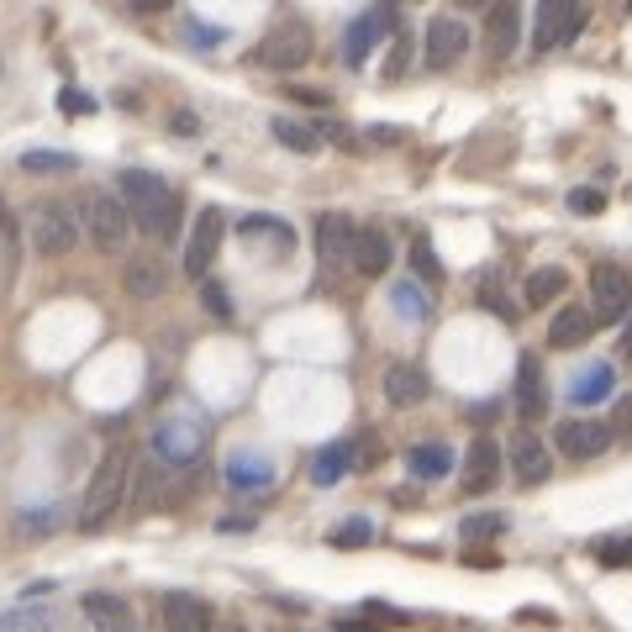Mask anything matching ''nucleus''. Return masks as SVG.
I'll use <instances>...</instances> for the list:
<instances>
[{"label":"nucleus","instance_id":"f257e3e1","mask_svg":"<svg viewBox=\"0 0 632 632\" xmlns=\"http://www.w3.org/2000/svg\"><path fill=\"white\" fill-rule=\"evenodd\" d=\"M122 201H127L132 222H138L148 238H169V232H175L179 195L159 175H148V169H127V175H122Z\"/></svg>","mask_w":632,"mask_h":632},{"label":"nucleus","instance_id":"f03ea898","mask_svg":"<svg viewBox=\"0 0 632 632\" xmlns=\"http://www.w3.org/2000/svg\"><path fill=\"white\" fill-rule=\"evenodd\" d=\"M122 495H127V448H105L85 485V501H79V527H105L111 511L122 506Z\"/></svg>","mask_w":632,"mask_h":632},{"label":"nucleus","instance_id":"7ed1b4c3","mask_svg":"<svg viewBox=\"0 0 632 632\" xmlns=\"http://www.w3.org/2000/svg\"><path fill=\"white\" fill-rule=\"evenodd\" d=\"M153 454L164 458V464H195V458L206 454V421L190 417V412H175V417H164L153 427Z\"/></svg>","mask_w":632,"mask_h":632},{"label":"nucleus","instance_id":"20e7f679","mask_svg":"<svg viewBox=\"0 0 632 632\" xmlns=\"http://www.w3.org/2000/svg\"><path fill=\"white\" fill-rule=\"evenodd\" d=\"M580 27H585V5L580 0H538V11H532V48L554 53Z\"/></svg>","mask_w":632,"mask_h":632},{"label":"nucleus","instance_id":"39448f33","mask_svg":"<svg viewBox=\"0 0 632 632\" xmlns=\"http://www.w3.org/2000/svg\"><path fill=\"white\" fill-rule=\"evenodd\" d=\"M591 316L606 321V327L632 316V275L622 264H596L591 269Z\"/></svg>","mask_w":632,"mask_h":632},{"label":"nucleus","instance_id":"423d86ee","mask_svg":"<svg viewBox=\"0 0 632 632\" xmlns=\"http://www.w3.org/2000/svg\"><path fill=\"white\" fill-rule=\"evenodd\" d=\"M395 33V0H380V5H369L358 22H349V33H343V59H349V69H364L369 64V53Z\"/></svg>","mask_w":632,"mask_h":632},{"label":"nucleus","instance_id":"0eeeda50","mask_svg":"<svg viewBox=\"0 0 632 632\" xmlns=\"http://www.w3.org/2000/svg\"><path fill=\"white\" fill-rule=\"evenodd\" d=\"M306 59H312V27L301 16L280 22L275 33L264 37V48H258V64H269V69H301Z\"/></svg>","mask_w":632,"mask_h":632},{"label":"nucleus","instance_id":"6e6552de","mask_svg":"<svg viewBox=\"0 0 632 632\" xmlns=\"http://www.w3.org/2000/svg\"><path fill=\"white\" fill-rule=\"evenodd\" d=\"M85 222H90V238L101 248H122L127 238V227H132V211L122 195H111V190H90V201H85Z\"/></svg>","mask_w":632,"mask_h":632},{"label":"nucleus","instance_id":"1a4fd4ad","mask_svg":"<svg viewBox=\"0 0 632 632\" xmlns=\"http://www.w3.org/2000/svg\"><path fill=\"white\" fill-rule=\"evenodd\" d=\"M464 48H469V27L458 16H432L427 22V37H421L427 69H454L458 59H464Z\"/></svg>","mask_w":632,"mask_h":632},{"label":"nucleus","instance_id":"9d476101","mask_svg":"<svg viewBox=\"0 0 632 632\" xmlns=\"http://www.w3.org/2000/svg\"><path fill=\"white\" fill-rule=\"evenodd\" d=\"M33 243L42 258H64L74 243H79V227H74L69 206H59V201H48V206H37L33 216Z\"/></svg>","mask_w":632,"mask_h":632},{"label":"nucleus","instance_id":"9b49d317","mask_svg":"<svg viewBox=\"0 0 632 632\" xmlns=\"http://www.w3.org/2000/svg\"><path fill=\"white\" fill-rule=\"evenodd\" d=\"M222 232H227V222H222L216 206H206L195 216V232H190V243H185V275H190V280H206L211 275L216 248H222Z\"/></svg>","mask_w":632,"mask_h":632},{"label":"nucleus","instance_id":"f8f14e48","mask_svg":"<svg viewBox=\"0 0 632 632\" xmlns=\"http://www.w3.org/2000/svg\"><path fill=\"white\" fill-rule=\"evenodd\" d=\"M559 448L569 458H601L611 448V421H596V417L559 421Z\"/></svg>","mask_w":632,"mask_h":632},{"label":"nucleus","instance_id":"ddd939ff","mask_svg":"<svg viewBox=\"0 0 632 632\" xmlns=\"http://www.w3.org/2000/svg\"><path fill=\"white\" fill-rule=\"evenodd\" d=\"M353 243H358V227H353L349 216H338V211H327L321 222H316V253H321V264H353Z\"/></svg>","mask_w":632,"mask_h":632},{"label":"nucleus","instance_id":"4468645a","mask_svg":"<svg viewBox=\"0 0 632 632\" xmlns=\"http://www.w3.org/2000/svg\"><path fill=\"white\" fill-rule=\"evenodd\" d=\"M79 611L90 617L96 632H138V617H132V601L111 596V591H90L79 601Z\"/></svg>","mask_w":632,"mask_h":632},{"label":"nucleus","instance_id":"2eb2a0df","mask_svg":"<svg viewBox=\"0 0 632 632\" xmlns=\"http://www.w3.org/2000/svg\"><path fill=\"white\" fill-rule=\"evenodd\" d=\"M495 475H501V448H495V438H475L469 443V454H464V495H485L495 485Z\"/></svg>","mask_w":632,"mask_h":632},{"label":"nucleus","instance_id":"dca6fc26","mask_svg":"<svg viewBox=\"0 0 632 632\" xmlns=\"http://www.w3.org/2000/svg\"><path fill=\"white\" fill-rule=\"evenodd\" d=\"M511 469H517V480L522 485H543L548 480V469H554V458H548V448L538 443V432H517L511 438Z\"/></svg>","mask_w":632,"mask_h":632},{"label":"nucleus","instance_id":"f3484780","mask_svg":"<svg viewBox=\"0 0 632 632\" xmlns=\"http://www.w3.org/2000/svg\"><path fill=\"white\" fill-rule=\"evenodd\" d=\"M222 475H227L232 491H269V485H275V464L264 454H253V448H238V454L227 458Z\"/></svg>","mask_w":632,"mask_h":632},{"label":"nucleus","instance_id":"a211bd4d","mask_svg":"<svg viewBox=\"0 0 632 632\" xmlns=\"http://www.w3.org/2000/svg\"><path fill=\"white\" fill-rule=\"evenodd\" d=\"M517 412H522V421H538L543 412H548V385H543V364H538L532 353H522V364H517Z\"/></svg>","mask_w":632,"mask_h":632},{"label":"nucleus","instance_id":"6ab92c4d","mask_svg":"<svg viewBox=\"0 0 632 632\" xmlns=\"http://www.w3.org/2000/svg\"><path fill=\"white\" fill-rule=\"evenodd\" d=\"M522 37V5L517 0H495L491 22H485V42H491V59H506Z\"/></svg>","mask_w":632,"mask_h":632},{"label":"nucleus","instance_id":"aec40b11","mask_svg":"<svg viewBox=\"0 0 632 632\" xmlns=\"http://www.w3.org/2000/svg\"><path fill=\"white\" fill-rule=\"evenodd\" d=\"M164 632H211V606L190 591L164 596Z\"/></svg>","mask_w":632,"mask_h":632},{"label":"nucleus","instance_id":"412c9836","mask_svg":"<svg viewBox=\"0 0 632 632\" xmlns=\"http://www.w3.org/2000/svg\"><path fill=\"white\" fill-rule=\"evenodd\" d=\"M390 238H385V227H358V243H353V269L358 275H369V280H380L390 269Z\"/></svg>","mask_w":632,"mask_h":632},{"label":"nucleus","instance_id":"4be33fe9","mask_svg":"<svg viewBox=\"0 0 632 632\" xmlns=\"http://www.w3.org/2000/svg\"><path fill=\"white\" fill-rule=\"evenodd\" d=\"M427 375H421L417 364H390L385 369V401L390 406H421L427 401Z\"/></svg>","mask_w":632,"mask_h":632},{"label":"nucleus","instance_id":"5701e85b","mask_svg":"<svg viewBox=\"0 0 632 632\" xmlns=\"http://www.w3.org/2000/svg\"><path fill=\"white\" fill-rule=\"evenodd\" d=\"M591 332H596V316L585 306H564L554 316V327H548V343L554 349H580V343H591Z\"/></svg>","mask_w":632,"mask_h":632},{"label":"nucleus","instance_id":"b1692460","mask_svg":"<svg viewBox=\"0 0 632 632\" xmlns=\"http://www.w3.org/2000/svg\"><path fill=\"white\" fill-rule=\"evenodd\" d=\"M611 385H617V369L611 364H585V375H574V385H569V401L574 406H596V401L611 395Z\"/></svg>","mask_w":632,"mask_h":632},{"label":"nucleus","instance_id":"393cba45","mask_svg":"<svg viewBox=\"0 0 632 632\" xmlns=\"http://www.w3.org/2000/svg\"><path fill=\"white\" fill-rule=\"evenodd\" d=\"M353 464H358L353 443H327V448L312 458V480H316V485H338V480L349 475Z\"/></svg>","mask_w":632,"mask_h":632},{"label":"nucleus","instance_id":"a878e982","mask_svg":"<svg viewBox=\"0 0 632 632\" xmlns=\"http://www.w3.org/2000/svg\"><path fill=\"white\" fill-rule=\"evenodd\" d=\"M406 469H412L417 480H443V475L454 469V448H443V443H417V448L406 454Z\"/></svg>","mask_w":632,"mask_h":632},{"label":"nucleus","instance_id":"bb28decb","mask_svg":"<svg viewBox=\"0 0 632 632\" xmlns=\"http://www.w3.org/2000/svg\"><path fill=\"white\" fill-rule=\"evenodd\" d=\"M122 285H127V295L153 301V295L164 290V269H159V258H132V264H127V275H122Z\"/></svg>","mask_w":632,"mask_h":632},{"label":"nucleus","instance_id":"cd10ccee","mask_svg":"<svg viewBox=\"0 0 632 632\" xmlns=\"http://www.w3.org/2000/svg\"><path fill=\"white\" fill-rule=\"evenodd\" d=\"M406 617L395 611V606H380V601H369V606H358L343 617V632H385V628H401Z\"/></svg>","mask_w":632,"mask_h":632},{"label":"nucleus","instance_id":"c85d7f7f","mask_svg":"<svg viewBox=\"0 0 632 632\" xmlns=\"http://www.w3.org/2000/svg\"><path fill=\"white\" fill-rule=\"evenodd\" d=\"M564 290H569V275L548 264V269H532V275H527L522 295H527V306H548V301H554V295H564Z\"/></svg>","mask_w":632,"mask_h":632},{"label":"nucleus","instance_id":"c756f323","mask_svg":"<svg viewBox=\"0 0 632 632\" xmlns=\"http://www.w3.org/2000/svg\"><path fill=\"white\" fill-rule=\"evenodd\" d=\"M390 306L406 316V321H427V316H432V301H427L421 280H401V285H395V290H390Z\"/></svg>","mask_w":632,"mask_h":632},{"label":"nucleus","instance_id":"7c9ffc66","mask_svg":"<svg viewBox=\"0 0 632 632\" xmlns=\"http://www.w3.org/2000/svg\"><path fill=\"white\" fill-rule=\"evenodd\" d=\"M22 169L27 175H69V169H79V159L59 153V148H33V153H22Z\"/></svg>","mask_w":632,"mask_h":632},{"label":"nucleus","instance_id":"2f4dec72","mask_svg":"<svg viewBox=\"0 0 632 632\" xmlns=\"http://www.w3.org/2000/svg\"><path fill=\"white\" fill-rule=\"evenodd\" d=\"M275 138H280L285 148H295V153H316V148H321V138H316V127H306V122H295V116H275Z\"/></svg>","mask_w":632,"mask_h":632},{"label":"nucleus","instance_id":"473e14b6","mask_svg":"<svg viewBox=\"0 0 632 632\" xmlns=\"http://www.w3.org/2000/svg\"><path fill=\"white\" fill-rule=\"evenodd\" d=\"M0 632H53V617L37 611V606H16L0 617Z\"/></svg>","mask_w":632,"mask_h":632},{"label":"nucleus","instance_id":"72a5a7b5","mask_svg":"<svg viewBox=\"0 0 632 632\" xmlns=\"http://www.w3.org/2000/svg\"><path fill=\"white\" fill-rule=\"evenodd\" d=\"M506 532V517L501 511H475V517H464L458 527V538H469V543H485V538H501Z\"/></svg>","mask_w":632,"mask_h":632},{"label":"nucleus","instance_id":"f704fd0d","mask_svg":"<svg viewBox=\"0 0 632 632\" xmlns=\"http://www.w3.org/2000/svg\"><path fill=\"white\" fill-rule=\"evenodd\" d=\"M243 238H275L280 248L295 243V238H290V227L275 222V216H243Z\"/></svg>","mask_w":632,"mask_h":632},{"label":"nucleus","instance_id":"c9c22d12","mask_svg":"<svg viewBox=\"0 0 632 632\" xmlns=\"http://www.w3.org/2000/svg\"><path fill=\"white\" fill-rule=\"evenodd\" d=\"M369 538H375V522H369V517H349L343 527H332V543H338V548H364Z\"/></svg>","mask_w":632,"mask_h":632},{"label":"nucleus","instance_id":"e433bc0d","mask_svg":"<svg viewBox=\"0 0 632 632\" xmlns=\"http://www.w3.org/2000/svg\"><path fill=\"white\" fill-rule=\"evenodd\" d=\"M412 269H417V280H427V285L443 280V264H438V253H432V243H427V238H417V243H412Z\"/></svg>","mask_w":632,"mask_h":632},{"label":"nucleus","instance_id":"4c0bfd02","mask_svg":"<svg viewBox=\"0 0 632 632\" xmlns=\"http://www.w3.org/2000/svg\"><path fill=\"white\" fill-rule=\"evenodd\" d=\"M569 211L574 216H596V211H606V195L596 185H580V190H569Z\"/></svg>","mask_w":632,"mask_h":632},{"label":"nucleus","instance_id":"58836bf2","mask_svg":"<svg viewBox=\"0 0 632 632\" xmlns=\"http://www.w3.org/2000/svg\"><path fill=\"white\" fill-rule=\"evenodd\" d=\"M596 559L606 564V569H617V564H632V538H606V543H596Z\"/></svg>","mask_w":632,"mask_h":632},{"label":"nucleus","instance_id":"ea45409f","mask_svg":"<svg viewBox=\"0 0 632 632\" xmlns=\"http://www.w3.org/2000/svg\"><path fill=\"white\" fill-rule=\"evenodd\" d=\"M64 522V511H59V506H37V511H27V517H22V532H53V527Z\"/></svg>","mask_w":632,"mask_h":632},{"label":"nucleus","instance_id":"a19ab883","mask_svg":"<svg viewBox=\"0 0 632 632\" xmlns=\"http://www.w3.org/2000/svg\"><path fill=\"white\" fill-rule=\"evenodd\" d=\"M611 438H622V443L632 448V395H622V401H617V417H611Z\"/></svg>","mask_w":632,"mask_h":632},{"label":"nucleus","instance_id":"79ce46f5","mask_svg":"<svg viewBox=\"0 0 632 632\" xmlns=\"http://www.w3.org/2000/svg\"><path fill=\"white\" fill-rule=\"evenodd\" d=\"M201 301H206V312H211V316H232V301H227V290H222L216 280H206Z\"/></svg>","mask_w":632,"mask_h":632},{"label":"nucleus","instance_id":"37998d69","mask_svg":"<svg viewBox=\"0 0 632 632\" xmlns=\"http://www.w3.org/2000/svg\"><path fill=\"white\" fill-rule=\"evenodd\" d=\"M185 37H190V42H227V27H201V22H185Z\"/></svg>","mask_w":632,"mask_h":632},{"label":"nucleus","instance_id":"c03bdc74","mask_svg":"<svg viewBox=\"0 0 632 632\" xmlns=\"http://www.w3.org/2000/svg\"><path fill=\"white\" fill-rule=\"evenodd\" d=\"M406 59H412V37H395V53H390L385 74H401V69H406Z\"/></svg>","mask_w":632,"mask_h":632},{"label":"nucleus","instance_id":"a18cd8bd","mask_svg":"<svg viewBox=\"0 0 632 632\" xmlns=\"http://www.w3.org/2000/svg\"><path fill=\"white\" fill-rule=\"evenodd\" d=\"M169 127H175L179 138H195V127H201V122H195V111H175V116H169Z\"/></svg>","mask_w":632,"mask_h":632},{"label":"nucleus","instance_id":"49530a36","mask_svg":"<svg viewBox=\"0 0 632 632\" xmlns=\"http://www.w3.org/2000/svg\"><path fill=\"white\" fill-rule=\"evenodd\" d=\"M64 111H69V116H85V111H96V101L79 96V90H64Z\"/></svg>","mask_w":632,"mask_h":632},{"label":"nucleus","instance_id":"de8ad7c7","mask_svg":"<svg viewBox=\"0 0 632 632\" xmlns=\"http://www.w3.org/2000/svg\"><path fill=\"white\" fill-rule=\"evenodd\" d=\"M132 5H138V11H169L175 0H132Z\"/></svg>","mask_w":632,"mask_h":632},{"label":"nucleus","instance_id":"09e8293b","mask_svg":"<svg viewBox=\"0 0 632 632\" xmlns=\"http://www.w3.org/2000/svg\"><path fill=\"white\" fill-rule=\"evenodd\" d=\"M622 358H632V316L622 321Z\"/></svg>","mask_w":632,"mask_h":632},{"label":"nucleus","instance_id":"8fccbe9b","mask_svg":"<svg viewBox=\"0 0 632 632\" xmlns=\"http://www.w3.org/2000/svg\"><path fill=\"white\" fill-rule=\"evenodd\" d=\"M0 227H5V232H11V211H5V201H0Z\"/></svg>","mask_w":632,"mask_h":632},{"label":"nucleus","instance_id":"3c124183","mask_svg":"<svg viewBox=\"0 0 632 632\" xmlns=\"http://www.w3.org/2000/svg\"><path fill=\"white\" fill-rule=\"evenodd\" d=\"M454 5H495V0H454Z\"/></svg>","mask_w":632,"mask_h":632}]
</instances>
